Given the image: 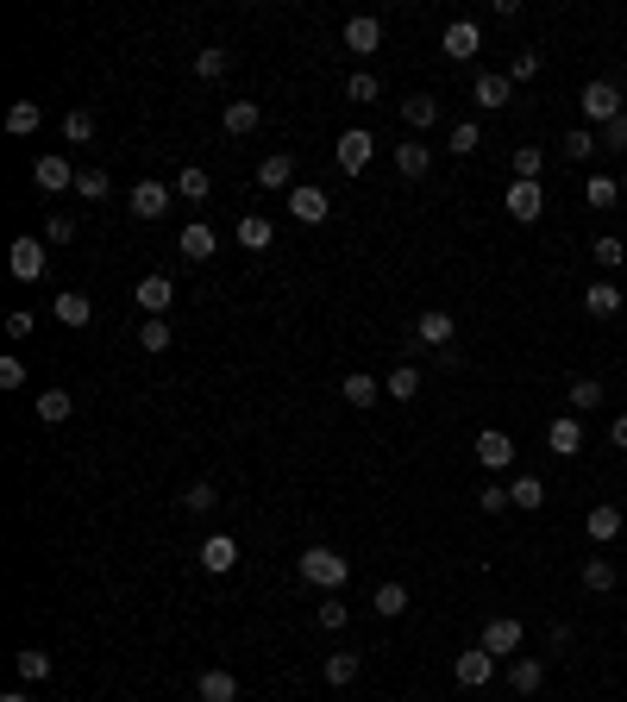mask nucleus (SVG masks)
<instances>
[{"mask_svg": "<svg viewBox=\"0 0 627 702\" xmlns=\"http://www.w3.org/2000/svg\"><path fill=\"white\" fill-rule=\"evenodd\" d=\"M345 577H352V558L333 552V546H308L301 552V583H314V590H345Z\"/></svg>", "mask_w": 627, "mask_h": 702, "instance_id": "1", "label": "nucleus"}, {"mask_svg": "<svg viewBox=\"0 0 627 702\" xmlns=\"http://www.w3.org/2000/svg\"><path fill=\"white\" fill-rule=\"evenodd\" d=\"M577 107H584V120H590V126H609V120H621V113H627V107H621V88H615V82H602V76H596V82H584Z\"/></svg>", "mask_w": 627, "mask_h": 702, "instance_id": "2", "label": "nucleus"}, {"mask_svg": "<svg viewBox=\"0 0 627 702\" xmlns=\"http://www.w3.org/2000/svg\"><path fill=\"white\" fill-rule=\"evenodd\" d=\"M289 214H295L301 226H320V220L333 214V195L314 189V182H295V189H289Z\"/></svg>", "mask_w": 627, "mask_h": 702, "instance_id": "3", "label": "nucleus"}, {"mask_svg": "<svg viewBox=\"0 0 627 702\" xmlns=\"http://www.w3.org/2000/svg\"><path fill=\"white\" fill-rule=\"evenodd\" d=\"M339 170L345 176H358V170H370V157H377V138H370L364 126H352V132H339Z\"/></svg>", "mask_w": 627, "mask_h": 702, "instance_id": "4", "label": "nucleus"}, {"mask_svg": "<svg viewBox=\"0 0 627 702\" xmlns=\"http://www.w3.org/2000/svg\"><path fill=\"white\" fill-rule=\"evenodd\" d=\"M345 51H352V57H377V51H383V19H377V13L345 19Z\"/></svg>", "mask_w": 627, "mask_h": 702, "instance_id": "5", "label": "nucleus"}, {"mask_svg": "<svg viewBox=\"0 0 627 702\" xmlns=\"http://www.w3.org/2000/svg\"><path fill=\"white\" fill-rule=\"evenodd\" d=\"M502 201H508V220H521V226H533L546 214V189H540V182H508Z\"/></svg>", "mask_w": 627, "mask_h": 702, "instance_id": "6", "label": "nucleus"}, {"mask_svg": "<svg viewBox=\"0 0 627 702\" xmlns=\"http://www.w3.org/2000/svg\"><path fill=\"white\" fill-rule=\"evenodd\" d=\"M32 182H38L44 195H63V189H76V170H69L63 151H44V157L32 163Z\"/></svg>", "mask_w": 627, "mask_h": 702, "instance_id": "7", "label": "nucleus"}, {"mask_svg": "<svg viewBox=\"0 0 627 702\" xmlns=\"http://www.w3.org/2000/svg\"><path fill=\"white\" fill-rule=\"evenodd\" d=\"M477 464H483L490 477L508 471V464H515V439H508L502 427H483V433H477Z\"/></svg>", "mask_w": 627, "mask_h": 702, "instance_id": "8", "label": "nucleus"}, {"mask_svg": "<svg viewBox=\"0 0 627 702\" xmlns=\"http://www.w3.org/2000/svg\"><path fill=\"white\" fill-rule=\"evenodd\" d=\"M452 677L464 690H483L496 677V652H483V646H471V652H458V665H452Z\"/></svg>", "mask_w": 627, "mask_h": 702, "instance_id": "9", "label": "nucleus"}, {"mask_svg": "<svg viewBox=\"0 0 627 702\" xmlns=\"http://www.w3.org/2000/svg\"><path fill=\"white\" fill-rule=\"evenodd\" d=\"M7 264H13L19 283H38V276L51 270V251H44L38 239H13V257H7Z\"/></svg>", "mask_w": 627, "mask_h": 702, "instance_id": "10", "label": "nucleus"}, {"mask_svg": "<svg viewBox=\"0 0 627 702\" xmlns=\"http://www.w3.org/2000/svg\"><path fill=\"white\" fill-rule=\"evenodd\" d=\"M508 88H515V82H508V69H477V76H471V101L477 107H508Z\"/></svg>", "mask_w": 627, "mask_h": 702, "instance_id": "11", "label": "nucleus"}, {"mask_svg": "<svg viewBox=\"0 0 627 702\" xmlns=\"http://www.w3.org/2000/svg\"><path fill=\"white\" fill-rule=\"evenodd\" d=\"M521 640H527V627H521L515 615H496L490 627H483V640H477V646H483V652H496V659H502V652H521Z\"/></svg>", "mask_w": 627, "mask_h": 702, "instance_id": "12", "label": "nucleus"}, {"mask_svg": "<svg viewBox=\"0 0 627 702\" xmlns=\"http://www.w3.org/2000/svg\"><path fill=\"white\" fill-rule=\"evenodd\" d=\"M414 339H421V345H433V351H446V345L458 339V320H452L446 308H427L421 320H414Z\"/></svg>", "mask_w": 627, "mask_h": 702, "instance_id": "13", "label": "nucleus"}, {"mask_svg": "<svg viewBox=\"0 0 627 702\" xmlns=\"http://www.w3.org/2000/svg\"><path fill=\"white\" fill-rule=\"evenodd\" d=\"M132 301H138V308H145L151 320H164V314L176 308V283H170V276H145V283H138V295H132Z\"/></svg>", "mask_w": 627, "mask_h": 702, "instance_id": "14", "label": "nucleus"}, {"mask_svg": "<svg viewBox=\"0 0 627 702\" xmlns=\"http://www.w3.org/2000/svg\"><path fill=\"white\" fill-rule=\"evenodd\" d=\"M201 565L214 577H226L232 565H239V540H232V533H207V540H201Z\"/></svg>", "mask_w": 627, "mask_h": 702, "instance_id": "15", "label": "nucleus"}, {"mask_svg": "<svg viewBox=\"0 0 627 702\" xmlns=\"http://www.w3.org/2000/svg\"><path fill=\"white\" fill-rule=\"evenodd\" d=\"M176 251L189 257V264H207V257L220 251V239H214V226H201V220H189L182 226V239H176Z\"/></svg>", "mask_w": 627, "mask_h": 702, "instance_id": "16", "label": "nucleus"}, {"mask_svg": "<svg viewBox=\"0 0 627 702\" xmlns=\"http://www.w3.org/2000/svg\"><path fill=\"white\" fill-rule=\"evenodd\" d=\"M546 446L559 452V458H577V452H584V427H577V414H559V420H552V427H546Z\"/></svg>", "mask_w": 627, "mask_h": 702, "instance_id": "17", "label": "nucleus"}, {"mask_svg": "<svg viewBox=\"0 0 627 702\" xmlns=\"http://www.w3.org/2000/svg\"><path fill=\"white\" fill-rule=\"evenodd\" d=\"M477 44H483V32L471 26V19H452V26H446V57H452V63H471Z\"/></svg>", "mask_w": 627, "mask_h": 702, "instance_id": "18", "label": "nucleus"}, {"mask_svg": "<svg viewBox=\"0 0 627 702\" xmlns=\"http://www.w3.org/2000/svg\"><path fill=\"white\" fill-rule=\"evenodd\" d=\"M220 126H226L232 138H245V132H258V126H264V107H258V101H226Z\"/></svg>", "mask_w": 627, "mask_h": 702, "instance_id": "19", "label": "nucleus"}, {"mask_svg": "<svg viewBox=\"0 0 627 702\" xmlns=\"http://www.w3.org/2000/svg\"><path fill=\"white\" fill-rule=\"evenodd\" d=\"M621 301H627V295H621L615 283H590V289H584V314H590V320H615Z\"/></svg>", "mask_w": 627, "mask_h": 702, "instance_id": "20", "label": "nucleus"}, {"mask_svg": "<svg viewBox=\"0 0 627 702\" xmlns=\"http://www.w3.org/2000/svg\"><path fill=\"white\" fill-rule=\"evenodd\" d=\"M258 182L264 189H295V151H270L258 163Z\"/></svg>", "mask_w": 627, "mask_h": 702, "instance_id": "21", "label": "nucleus"}, {"mask_svg": "<svg viewBox=\"0 0 627 702\" xmlns=\"http://www.w3.org/2000/svg\"><path fill=\"white\" fill-rule=\"evenodd\" d=\"M164 207H170V189H164V182H138V189H132V214H138V220H164Z\"/></svg>", "mask_w": 627, "mask_h": 702, "instance_id": "22", "label": "nucleus"}, {"mask_svg": "<svg viewBox=\"0 0 627 702\" xmlns=\"http://www.w3.org/2000/svg\"><path fill=\"white\" fill-rule=\"evenodd\" d=\"M396 170H402L408 182H421V176L433 170V151L421 145V138H408V145H396Z\"/></svg>", "mask_w": 627, "mask_h": 702, "instance_id": "23", "label": "nucleus"}, {"mask_svg": "<svg viewBox=\"0 0 627 702\" xmlns=\"http://www.w3.org/2000/svg\"><path fill=\"white\" fill-rule=\"evenodd\" d=\"M195 696L201 702H239V677H232V671H201Z\"/></svg>", "mask_w": 627, "mask_h": 702, "instance_id": "24", "label": "nucleus"}, {"mask_svg": "<svg viewBox=\"0 0 627 702\" xmlns=\"http://www.w3.org/2000/svg\"><path fill=\"white\" fill-rule=\"evenodd\" d=\"M69 414H76V395H69V389H44L38 395V420H44V427H63Z\"/></svg>", "mask_w": 627, "mask_h": 702, "instance_id": "25", "label": "nucleus"}, {"mask_svg": "<svg viewBox=\"0 0 627 702\" xmlns=\"http://www.w3.org/2000/svg\"><path fill=\"white\" fill-rule=\"evenodd\" d=\"M339 395H345V402H352V408H377V402H383V383H377V377H364V370H352Z\"/></svg>", "mask_w": 627, "mask_h": 702, "instance_id": "26", "label": "nucleus"}, {"mask_svg": "<svg viewBox=\"0 0 627 702\" xmlns=\"http://www.w3.org/2000/svg\"><path fill=\"white\" fill-rule=\"evenodd\" d=\"M590 540H596V546L621 540V508H615V502H596V508H590Z\"/></svg>", "mask_w": 627, "mask_h": 702, "instance_id": "27", "label": "nucleus"}, {"mask_svg": "<svg viewBox=\"0 0 627 702\" xmlns=\"http://www.w3.org/2000/svg\"><path fill=\"white\" fill-rule=\"evenodd\" d=\"M508 684H515V696H533L546 684V665L540 659H515V665H508Z\"/></svg>", "mask_w": 627, "mask_h": 702, "instance_id": "28", "label": "nucleus"}, {"mask_svg": "<svg viewBox=\"0 0 627 702\" xmlns=\"http://www.w3.org/2000/svg\"><path fill=\"white\" fill-rule=\"evenodd\" d=\"M370 608H377L383 621H396V615H408V590H402V583H377V596H370Z\"/></svg>", "mask_w": 627, "mask_h": 702, "instance_id": "29", "label": "nucleus"}, {"mask_svg": "<svg viewBox=\"0 0 627 702\" xmlns=\"http://www.w3.org/2000/svg\"><path fill=\"white\" fill-rule=\"evenodd\" d=\"M584 590H596V596H609V590H615V565H609L602 552H590V558H584Z\"/></svg>", "mask_w": 627, "mask_h": 702, "instance_id": "30", "label": "nucleus"}, {"mask_svg": "<svg viewBox=\"0 0 627 702\" xmlns=\"http://www.w3.org/2000/svg\"><path fill=\"white\" fill-rule=\"evenodd\" d=\"M320 671H327V684H333V690H345V684H358V671H364V665H358V652H333V659L320 665Z\"/></svg>", "mask_w": 627, "mask_h": 702, "instance_id": "31", "label": "nucleus"}, {"mask_svg": "<svg viewBox=\"0 0 627 702\" xmlns=\"http://www.w3.org/2000/svg\"><path fill=\"white\" fill-rule=\"evenodd\" d=\"M590 257L602 270H621L627 264V239H615V232H602V239H590Z\"/></svg>", "mask_w": 627, "mask_h": 702, "instance_id": "32", "label": "nucleus"}, {"mask_svg": "<svg viewBox=\"0 0 627 702\" xmlns=\"http://www.w3.org/2000/svg\"><path fill=\"white\" fill-rule=\"evenodd\" d=\"M414 395H421V370L396 364V370H389V402H414Z\"/></svg>", "mask_w": 627, "mask_h": 702, "instance_id": "33", "label": "nucleus"}, {"mask_svg": "<svg viewBox=\"0 0 627 702\" xmlns=\"http://www.w3.org/2000/svg\"><path fill=\"white\" fill-rule=\"evenodd\" d=\"M402 120H408L414 132H427V126L439 120V101H433V95H408V101H402Z\"/></svg>", "mask_w": 627, "mask_h": 702, "instance_id": "34", "label": "nucleus"}, {"mask_svg": "<svg viewBox=\"0 0 627 702\" xmlns=\"http://www.w3.org/2000/svg\"><path fill=\"white\" fill-rule=\"evenodd\" d=\"M38 126H44V107H38V101H13V107H7V132L26 138V132H38Z\"/></svg>", "mask_w": 627, "mask_h": 702, "instance_id": "35", "label": "nucleus"}, {"mask_svg": "<svg viewBox=\"0 0 627 702\" xmlns=\"http://www.w3.org/2000/svg\"><path fill=\"white\" fill-rule=\"evenodd\" d=\"M270 239H276V226H270L264 214H245V220H239V245H245V251H264Z\"/></svg>", "mask_w": 627, "mask_h": 702, "instance_id": "36", "label": "nucleus"}, {"mask_svg": "<svg viewBox=\"0 0 627 702\" xmlns=\"http://www.w3.org/2000/svg\"><path fill=\"white\" fill-rule=\"evenodd\" d=\"M565 402H571V414H590V408L602 402V383H596V377H571V389H565Z\"/></svg>", "mask_w": 627, "mask_h": 702, "instance_id": "37", "label": "nucleus"}, {"mask_svg": "<svg viewBox=\"0 0 627 702\" xmlns=\"http://www.w3.org/2000/svg\"><path fill=\"white\" fill-rule=\"evenodd\" d=\"M207 189H214V182H207V170H201V163H182L176 195H182V201H207Z\"/></svg>", "mask_w": 627, "mask_h": 702, "instance_id": "38", "label": "nucleus"}, {"mask_svg": "<svg viewBox=\"0 0 627 702\" xmlns=\"http://www.w3.org/2000/svg\"><path fill=\"white\" fill-rule=\"evenodd\" d=\"M508 502L540 514V502H546V483H540V477H515V483H508Z\"/></svg>", "mask_w": 627, "mask_h": 702, "instance_id": "39", "label": "nucleus"}, {"mask_svg": "<svg viewBox=\"0 0 627 702\" xmlns=\"http://www.w3.org/2000/svg\"><path fill=\"white\" fill-rule=\"evenodd\" d=\"M226 63H232L226 44H207V51L195 57V76H201V82H220V76H226Z\"/></svg>", "mask_w": 627, "mask_h": 702, "instance_id": "40", "label": "nucleus"}, {"mask_svg": "<svg viewBox=\"0 0 627 702\" xmlns=\"http://www.w3.org/2000/svg\"><path fill=\"white\" fill-rule=\"evenodd\" d=\"M477 145H483V126H477V120H464V126H452V138H446V151H452V157H471Z\"/></svg>", "mask_w": 627, "mask_h": 702, "instance_id": "41", "label": "nucleus"}, {"mask_svg": "<svg viewBox=\"0 0 627 702\" xmlns=\"http://www.w3.org/2000/svg\"><path fill=\"white\" fill-rule=\"evenodd\" d=\"M596 151H602V138H596V132H584V126L565 132V157H571V163H590Z\"/></svg>", "mask_w": 627, "mask_h": 702, "instance_id": "42", "label": "nucleus"}, {"mask_svg": "<svg viewBox=\"0 0 627 702\" xmlns=\"http://www.w3.org/2000/svg\"><path fill=\"white\" fill-rule=\"evenodd\" d=\"M88 314H95V308H88V295H76V289L57 295V320L63 326H88Z\"/></svg>", "mask_w": 627, "mask_h": 702, "instance_id": "43", "label": "nucleus"}, {"mask_svg": "<svg viewBox=\"0 0 627 702\" xmlns=\"http://www.w3.org/2000/svg\"><path fill=\"white\" fill-rule=\"evenodd\" d=\"M19 677H26V684H44V677H51V652L26 646V652H19Z\"/></svg>", "mask_w": 627, "mask_h": 702, "instance_id": "44", "label": "nucleus"}, {"mask_svg": "<svg viewBox=\"0 0 627 702\" xmlns=\"http://www.w3.org/2000/svg\"><path fill=\"white\" fill-rule=\"evenodd\" d=\"M540 170H546L540 145H521V151H515V182H540Z\"/></svg>", "mask_w": 627, "mask_h": 702, "instance_id": "45", "label": "nucleus"}, {"mask_svg": "<svg viewBox=\"0 0 627 702\" xmlns=\"http://www.w3.org/2000/svg\"><path fill=\"white\" fill-rule=\"evenodd\" d=\"M107 189H113L107 170H76V195L82 201H107Z\"/></svg>", "mask_w": 627, "mask_h": 702, "instance_id": "46", "label": "nucleus"}, {"mask_svg": "<svg viewBox=\"0 0 627 702\" xmlns=\"http://www.w3.org/2000/svg\"><path fill=\"white\" fill-rule=\"evenodd\" d=\"M63 138H69V145H88V138H95V113H88V107H76V113L63 120Z\"/></svg>", "mask_w": 627, "mask_h": 702, "instance_id": "47", "label": "nucleus"}, {"mask_svg": "<svg viewBox=\"0 0 627 702\" xmlns=\"http://www.w3.org/2000/svg\"><path fill=\"white\" fill-rule=\"evenodd\" d=\"M584 201H590V207H615V201H621V182H615V176H590Z\"/></svg>", "mask_w": 627, "mask_h": 702, "instance_id": "48", "label": "nucleus"}, {"mask_svg": "<svg viewBox=\"0 0 627 702\" xmlns=\"http://www.w3.org/2000/svg\"><path fill=\"white\" fill-rule=\"evenodd\" d=\"M377 95H383V88H377V76H370V69H358V76L345 82V101H358V107H370Z\"/></svg>", "mask_w": 627, "mask_h": 702, "instance_id": "49", "label": "nucleus"}, {"mask_svg": "<svg viewBox=\"0 0 627 702\" xmlns=\"http://www.w3.org/2000/svg\"><path fill=\"white\" fill-rule=\"evenodd\" d=\"M138 351H170V326L164 320H145V326H138Z\"/></svg>", "mask_w": 627, "mask_h": 702, "instance_id": "50", "label": "nucleus"}, {"mask_svg": "<svg viewBox=\"0 0 627 702\" xmlns=\"http://www.w3.org/2000/svg\"><path fill=\"white\" fill-rule=\"evenodd\" d=\"M540 76V51H515V63H508V82H533Z\"/></svg>", "mask_w": 627, "mask_h": 702, "instance_id": "51", "label": "nucleus"}, {"mask_svg": "<svg viewBox=\"0 0 627 702\" xmlns=\"http://www.w3.org/2000/svg\"><path fill=\"white\" fill-rule=\"evenodd\" d=\"M477 508H483V514H502V508H515V502H508L502 483H483V489H477Z\"/></svg>", "mask_w": 627, "mask_h": 702, "instance_id": "52", "label": "nucleus"}, {"mask_svg": "<svg viewBox=\"0 0 627 702\" xmlns=\"http://www.w3.org/2000/svg\"><path fill=\"white\" fill-rule=\"evenodd\" d=\"M345 621H352V608H345L339 596H333V602H320V627H333V634H345Z\"/></svg>", "mask_w": 627, "mask_h": 702, "instance_id": "53", "label": "nucleus"}, {"mask_svg": "<svg viewBox=\"0 0 627 702\" xmlns=\"http://www.w3.org/2000/svg\"><path fill=\"white\" fill-rule=\"evenodd\" d=\"M44 239H51V245H69V239H76V220H69V214H57L51 226H44Z\"/></svg>", "mask_w": 627, "mask_h": 702, "instance_id": "54", "label": "nucleus"}, {"mask_svg": "<svg viewBox=\"0 0 627 702\" xmlns=\"http://www.w3.org/2000/svg\"><path fill=\"white\" fill-rule=\"evenodd\" d=\"M182 502H189V514H207V508H214V483H195Z\"/></svg>", "mask_w": 627, "mask_h": 702, "instance_id": "55", "label": "nucleus"}, {"mask_svg": "<svg viewBox=\"0 0 627 702\" xmlns=\"http://www.w3.org/2000/svg\"><path fill=\"white\" fill-rule=\"evenodd\" d=\"M602 145H609V151H627V113H621V120H609V126H602Z\"/></svg>", "mask_w": 627, "mask_h": 702, "instance_id": "56", "label": "nucleus"}, {"mask_svg": "<svg viewBox=\"0 0 627 702\" xmlns=\"http://www.w3.org/2000/svg\"><path fill=\"white\" fill-rule=\"evenodd\" d=\"M19 383H26V364H19V358H0V389H19Z\"/></svg>", "mask_w": 627, "mask_h": 702, "instance_id": "57", "label": "nucleus"}, {"mask_svg": "<svg viewBox=\"0 0 627 702\" xmlns=\"http://www.w3.org/2000/svg\"><path fill=\"white\" fill-rule=\"evenodd\" d=\"M26 333H32V314L13 308V314H7V339H26Z\"/></svg>", "mask_w": 627, "mask_h": 702, "instance_id": "58", "label": "nucleus"}, {"mask_svg": "<svg viewBox=\"0 0 627 702\" xmlns=\"http://www.w3.org/2000/svg\"><path fill=\"white\" fill-rule=\"evenodd\" d=\"M609 439H615V446L627 452V414H615V427H609Z\"/></svg>", "mask_w": 627, "mask_h": 702, "instance_id": "59", "label": "nucleus"}, {"mask_svg": "<svg viewBox=\"0 0 627 702\" xmlns=\"http://www.w3.org/2000/svg\"><path fill=\"white\" fill-rule=\"evenodd\" d=\"M0 702H26V696H19V690H13V696H0Z\"/></svg>", "mask_w": 627, "mask_h": 702, "instance_id": "60", "label": "nucleus"}, {"mask_svg": "<svg viewBox=\"0 0 627 702\" xmlns=\"http://www.w3.org/2000/svg\"><path fill=\"white\" fill-rule=\"evenodd\" d=\"M621 195H627V176H621Z\"/></svg>", "mask_w": 627, "mask_h": 702, "instance_id": "61", "label": "nucleus"}]
</instances>
